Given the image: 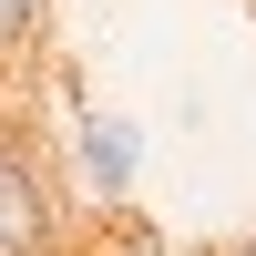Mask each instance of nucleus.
<instances>
[{"mask_svg": "<svg viewBox=\"0 0 256 256\" xmlns=\"http://www.w3.org/2000/svg\"><path fill=\"white\" fill-rule=\"evenodd\" d=\"M31 10H41V0H0V52H10L20 31H31Z\"/></svg>", "mask_w": 256, "mask_h": 256, "instance_id": "obj_3", "label": "nucleus"}, {"mask_svg": "<svg viewBox=\"0 0 256 256\" xmlns=\"http://www.w3.org/2000/svg\"><path fill=\"white\" fill-rule=\"evenodd\" d=\"M41 236H52V184L0 144V256H41Z\"/></svg>", "mask_w": 256, "mask_h": 256, "instance_id": "obj_1", "label": "nucleus"}, {"mask_svg": "<svg viewBox=\"0 0 256 256\" xmlns=\"http://www.w3.org/2000/svg\"><path fill=\"white\" fill-rule=\"evenodd\" d=\"M226 256H256V236H246V246H226Z\"/></svg>", "mask_w": 256, "mask_h": 256, "instance_id": "obj_4", "label": "nucleus"}, {"mask_svg": "<svg viewBox=\"0 0 256 256\" xmlns=\"http://www.w3.org/2000/svg\"><path fill=\"white\" fill-rule=\"evenodd\" d=\"M82 256H174V246H164L144 216H102L92 236H82Z\"/></svg>", "mask_w": 256, "mask_h": 256, "instance_id": "obj_2", "label": "nucleus"}]
</instances>
